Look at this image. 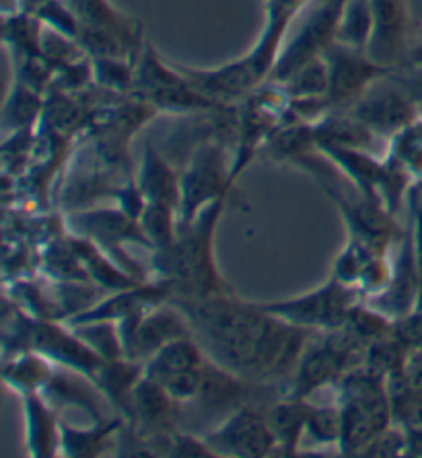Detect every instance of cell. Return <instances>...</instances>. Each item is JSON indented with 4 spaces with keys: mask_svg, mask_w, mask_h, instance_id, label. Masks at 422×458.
I'll return each instance as SVG.
<instances>
[{
    "mask_svg": "<svg viewBox=\"0 0 422 458\" xmlns=\"http://www.w3.org/2000/svg\"><path fill=\"white\" fill-rule=\"evenodd\" d=\"M323 60L328 64V93L323 99L328 114L350 107L373 82L385 79L392 72L375 64L366 52L352 50L336 41L323 52Z\"/></svg>",
    "mask_w": 422,
    "mask_h": 458,
    "instance_id": "7c38bea8",
    "label": "cell"
},
{
    "mask_svg": "<svg viewBox=\"0 0 422 458\" xmlns=\"http://www.w3.org/2000/svg\"><path fill=\"white\" fill-rule=\"evenodd\" d=\"M309 3L311 0H266V27L250 52L212 71L182 66L179 71L209 99L225 103V106L239 103L268 81L282 52L280 44L289 25Z\"/></svg>",
    "mask_w": 422,
    "mask_h": 458,
    "instance_id": "7a4b0ae2",
    "label": "cell"
},
{
    "mask_svg": "<svg viewBox=\"0 0 422 458\" xmlns=\"http://www.w3.org/2000/svg\"><path fill=\"white\" fill-rule=\"evenodd\" d=\"M25 405V442L30 456L60 454V421L41 393L21 394Z\"/></svg>",
    "mask_w": 422,
    "mask_h": 458,
    "instance_id": "ac0fdd59",
    "label": "cell"
},
{
    "mask_svg": "<svg viewBox=\"0 0 422 458\" xmlns=\"http://www.w3.org/2000/svg\"><path fill=\"white\" fill-rule=\"evenodd\" d=\"M280 89L285 91V95L290 101L326 99L328 64L326 60H323V55L314 58L311 62H307V64H303L299 71L290 74L285 82H280Z\"/></svg>",
    "mask_w": 422,
    "mask_h": 458,
    "instance_id": "d4e9b609",
    "label": "cell"
},
{
    "mask_svg": "<svg viewBox=\"0 0 422 458\" xmlns=\"http://www.w3.org/2000/svg\"><path fill=\"white\" fill-rule=\"evenodd\" d=\"M130 95L168 114H211L225 107V103L212 101L200 93L188 76L179 71V66L159 58L151 44H144L138 55Z\"/></svg>",
    "mask_w": 422,
    "mask_h": 458,
    "instance_id": "5b68a950",
    "label": "cell"
},
{
    "mask_svg": "<svg viewBox=\"0 0 422 458\" xmlns=\"http://www.w3.org/2000/svg\"><path fill=\"white\" fill-rule=\"evenodd\" d=\"M202 438L214 456L258 458L279 453V442L274 438L266 413L250 405L235 409Z\"/></svg>",
    "mask_w": 422,
    "mask_h": 458,
    "instance_id": "8fae6325",
    "label": "cell"
},
{
    "mask_svg": "<svg viewBox=\"0 0 422 458\" xmlns=\"http://www.w3.org/2000/svg\"><path fill=\"white\" fill-rule=\"evenodd\" d=\"M373 30L366 55L375 64L398 71L406 64L410 52V19L404 0H371Z\"/></svg>",
    "mask_w": 422,
    "mask_h": 458,
    "instance_id": "5bb4252c",
    "label": "cell"
},
{
    "mask_svg": "<svg viewBox=\"0 0 422 458\" xmlns=\"http://www.w3.org/2000/svg\"><path fill=\"white\" fill-rule=\"evenodd\" d=\"M177 401L161 385L142 377L134 386L133 420L128 423H133L142 438L173 432L177 421Z\"/></svg>",
    "mask_w": 422,
    "mask_h": 458,
    "instance_id": "2e32d148",
    "label": "cell"
},
{
    "mask_svg": "<svg viewBox=\"0 0 422 458\" xmlns=\"http://www.w3.org/2000/svg\"><path fill=\"white\" fill-rule=\"evenodd\" d=\"M124 420L95 421L93 428L77 429L60 421V454L65 456H99L116 448L117 434Z\"/></svg>",
    "mask_w": 422,
    "mask_h": 458,
    "instance_id": "44dd1931",
    "label": "cell"
},
{
    "mask_svg": "<svg viewBox=\"0 0 422 458\" xmlns=\"http://www.w3.org/2000/svg\"><path fill=\"white\" fill-rule=\"evenodd\" d=\"M311 403L307 399L282 397L279 403L270 405L266 420L272 428V434L279 442V453L282 456H293L299 450L303 436H306Z\"/></svg>",
    "mask_w": 422,
    "mask_h": 458,
    "instance_id": "ffe728a7",
    "label": "cell"
},
{
    "mask_svg": "<svg viewBox=\"0 0 422 458\" xmlns=\"http://www.w3.org/2000/svg\"><path fill=\"white\" fill-rule=\"evenodd\" d=\"M417 185H418V187H420V190H422V182H418V183H417Z\"/></svg>",
    "mask_w": 422,
    "mask_h": 458,
    "instance_id": "1f68e13d",
    "label": "cell"
},
{
    "mask_svg": "<svg viewBox=\"0 0 422 458\" xmlns=\"http://www.w3.org/2000/svg\"><path fill=\"white\" fill-rule=\"evenodd\" d=\"M371 0H346L336 27V44L365 52L371 38Z\"/></svg>",
    "mask_w": 422,
    "mask_h": 458,
    "instance_id": "cb8c5ba5",
    "label": "cell"
},
{
    "mask_svg": "<svg viewBox=\"0 0 422 458\" xmlns=\"http://www.w3.org/2000/svg\"><path fill=\"white\" fill-rule=\"evenodd\" d=\"M136 187L141 190L147 204H163L179 210L182 199V177L171 169L153 144H147L142 152V163L138 169Z\"/></svg>",
    "mask_w": 422,
    "mask_h": 458,
    "instance_id": "e0dca14e",
    "label": "cell"
},
{
    "mask_svg": "<svg viewBox=\"0 0 422 458\" xmlns=\"http://www.w3.org/2000/svg\"><path fill=\"white\" fill-rule=\"evenodd\" d=\"M340 434H342L340 407L311 405L306 436H303V438L314 442V446H328V444H336L338 446V442H340Z\"/></svg>",
    "mask_w": 422,
    "mask_h": 458,
    "instance_id": "4316f807",
    "label": "cell"
},
{
    "mask_svg": "<svg viewBox=\"0 0 422 458\" xmlns=\"http://www.w3.org/2000/svg\"><path fill=\"white\" fill-rule=\"evenodd\" d=\"M420 293V280H418V267H417V251H414V237H412V225H408L406 231L400 239L398 253L392 261L390 280L385 286L365 302L371 309L382 312L390 321H400L410 315L417 309Z\"/></svg>",
    "mask_w": 422,
    "mask_h": 458,
    "instance_id": "4fadbf2b",
    "label": "cell"
},
{
    "mask_svg": "<svg viewBox=\"0 0 422 458\" xmlns=\"http://www.w3.org/2000/svg\"><path fill=\"white\" fill-rule=\"evenodd\" d=\"M44 99L41 93L21 85L15 81V87L4 101L3 128L4 134H17V131H33V126L44 115Z\"/></svg>",
    "mask_w": 422,
    "mask_h": 458,
    "instance_id": "603a6c76",
    "label": "cell"
},
{
    "mask_svg": "<svg viewBox=\"0 0 422 458\" xmlns=\"http://www.w3.org/2000/svg\"><path fill=\"white\" fill-rule=\"evenodd\" d=\"M192 337L204 356L244 380L290 378L311 331L282 321L264 304L245 302L233 293L214 296H173Z\"/></svg>",
    "mask_w": 422,
    "mask_h": 458,
    "instance_id": "6da1fadb",
    "label": "cell"
},
{
    "mask_svg": "<svg viewBox=\"0 0 422 458\" xmlns=\"http://www.w3.org/2000/svg\"><path fill=\"white\" fill-rule=\"evenodd\" d=\"M66 225L73 228V234L93 241L103 253H109L117 267L130 274L138 282H144V272L134 259H130L124 251V242H136V245L149 247L151 242L144 237L141 222L128 216L126 212L117 208H101V210H82L71 212Z\"/></svg>",
    "mask_w": 422,
    "mask_h": 458,
    "instance_id": "ba28073f",
    "label": "cell"
},
{
    "mask_svg": "<svg viewBox=\"0 0 422 458\" xmlns=\"http://www.w3.org/2000/svg\"><path fill=\"white\" fill-rule=\"evenodd\" d=\"M52 362L38 352L15 353V360L6 358L3 366L4 383L19 394L39 393L52 378Z\"/></svg>",
    "mask_w": 422,
    "mask_h": 458,
    "instance_id": "7402d4cb",
    "label": "cell"
},
{
    "mask_svg": "<svg viewBox=\"0 0 422 458\" xmlns=\"http://www.w3.org/2000/svg\"><path fill=\"white\" fill-rule=\"evenodd\" d=\"M390 79L398 82L412 99L422 103V68H398L390 72Z\"/></svg>",
    "mask_w": 422,
    "mask_h": 458,
    "instance_id": "f546056e",
    "label": "cell"
},
{
    "mask_svg": "<svg viewBox=\"0 0 422 458\" xmlns=\"http://www.w3.org/2000/svg\"><path fill=\"white\" fill-rule=\"evenodd\" d=\"M336 386L342 415L338 446L346 456H358L366 444L393 421L387 378L366 366H357L346 372Z\"/></svg>",
    "mask_w": 422,
    "mask_h": 458,
    "instance_id": "277c9868",
    "label": "cell"
},
{
    "mask_svg": "<svg viewBox=\"0 0 422 458\" xmlns=\"http://www.w3.org/2000/svg\"><path fill=\"white\" fill-rule=\"evenodd\" d=\"M116 325L122 339L124 358L138 364L147 362L163 345L182 337H192L188 318L171 302L122 318Z\"/></svg>",
    "mask_w": 422,
    "mask_h": 458,
    "instance_id": "30bf717a",
    "label": "cell"
},
{
    "mask_svg": "<svg viewBox=\"0 0 422 458\" xmlns=\"http://www.w3.org/2000/svg\"><path fill=\"white\" fill-rule=\"evenodd\" d=\"M138 222L153 251L171 247L177 237V210L169 206L147 204Z\"/></svg>",
    "mask_w": 422,
    "mask_h": 458,
    "instance_id": "484cf974",
    "label": "cell"
},
{
    "mask_svg": "<svg viewBox=\"0 0 422 458\" xmlns=\"http://www.w3.org/2000/svg\"><path fill=\"white\" fill-rule=\"evenodd\" d=\"M65 3L79 21V36L93 33V36L112 38L120 41L124 50L133 55L134 60H138L144 47L142 30L138 21L116 11V6L109 4V0H65Z\"/></svg>",
    "mask_w": 422,
    "mask_h": 458,
    "instance_id": "9a60e30c",
    "label": "cell"
},
{
    "mask_svg": "<svg viewBox=\"0 0 422 458\" xmlns=\"http://www.w3.org/2000/svg\"><path fill=\"white\" fill-rule=\"evenodd\" d=\"M402 68H422V27L417 33V39L412 41L410 52H408L406 64Z\"/></svg>",
    "mask_w": 422,
    "mask_h": 458,
    "instance_id": "4dcf8cb0",
    "label": "cell"
},
{
    "mask_svg": "<svg viewBox=\"0 0 422 458\" xmlns=\"http://www.w3.org/2000/svg\"><path fill=\"white\" fill-rule=\"evenodd\" d=\"M338 111H346L358 123H363L373 136L387 138L390 142L414 126L420 117L418 101L412 99L398 82H393L390 74L373 82L350 107Z\"/></svg>",
    "mask_w": 422,
    "mask_h": 458,
    "instance_id": "9c48e42d",
    "label": "cell"
},
{
    "mask_svg": "<svg viewBox=\"0 0 422 458\" xmlns=\"http://www.w3.org/2000/svg\"><path fill=\"white\" fill-rule=\"evenodd\" d=\"M408 448V438L402 429L385 428L382 434H377L358 456H396L404 454Z\"/></svg>",
    "mask_w": 422,
    "mask_h": 458,
    "instance_id": "83f0119b",
    "label": "cell"
},
{
    "mask_svg": "<svg viewBox=\"0 0 422 458\" xmlns=\"http://www.w3.org/2000/svg\"><path fill=\"white\" fill-rule=\"evenodd\" d=\"M206 362V356L200 345L194 342V337L176 339L161 350L153 353L147 362L142 364V377L155 380L159 385H165L176 377H182L185 372L198 370Z\"/></svg>",
    "mask_w": 422,
    "mask_h": 458,
    "instance_id": "d6986e66",
    "label": "cell"
},
{
    "mask_svg": "<svg viewBox=\"0 0 422 458\" xmlns=\"http://www.w3.org/2000/svg\"><path fill=\"white\" fill-rule=\"evenodd\" d=\"M229 196H220L204 208L190 225L177 226L173 245L153 251V272L168 282L173 296H214L227 294V286L214 261V231Z\"/></svg>",
    "mask_w": 422,
    "mask_h": 458,
    "instance_id": "3957f363",
    "label": "cell"
},
{
    "mask_svg": "<svg viewBox=\"0 0 422 458\" xmlns=\"http://www.w3.org/2000/svg\"><path fill=\"white\" fill-rule=\"evenodd\" d=\"M363 301L365 296L357 288L346 286L340 280L332 277L307 294L280 302H266L264 309L295 327L311 333H330L342 329L350 312Z\"/></svg>",
    "mask_w": 422,
    "mask_h": 458,
    "instance_id": "8992f818",
    "label": "cell"
},
{
    "mask_svg": "<svg viewBox=\"0 0 422 458\" xmlns=\"http://www.w3.org/2000/svg\"><path fill=\"white\" fill-rule=\"evenodd\" d=\"M408 204H410V225L414 237V251H417V267L420 280V293L417 309H422V190L414 183L408 191Z\"/></svg>",
    "mask_w": 422,
    "mask_h": 458,
    "instance_id": "f1b7e54d",
    "label": "cell"
},
{
    "mask_svg": "<svg viewBox=\"0 0 422 458\" xmlns=\"http://www.w3.org/2000/svg\"><path fill=\"white\" fill-rule=\"evenodd\" d=\"M182 199L177 210V226H185L220 196H229L233 171L225 144L219 138L198 144L182 175Z\"/></svg>",
    "mask_w": 422,
    "mask_h": 458,
    "instance_id": "52a82bcc",
    "label": "cell"
}]
</instances>
